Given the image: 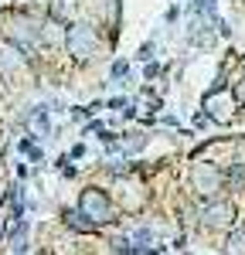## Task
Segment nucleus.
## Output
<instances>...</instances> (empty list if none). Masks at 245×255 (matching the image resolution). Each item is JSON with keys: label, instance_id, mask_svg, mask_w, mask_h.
<instances>
[{"label": "nucleus", "instance_id": "f257e3e1", "mask_svg": "<svg viewBox=\"0 0 245 255\" xmlns=\"http://www.w3.org/2000/svg\"><path fill=\"white\" fill-rule=\"evenodd\" d=\"M3 38L10 41L14 48L31 51V48L38 44V38H41V27L27 17V14H7V17H3Z\"/></svg>", "mask_w": 245, "mask_h": 255}, {"label": "nucleus", "instance_id": "f03ea898", "mask_svg": "<svg viewBox=\"0 0 245 255\" xmlns=\"http://www.w3.org/2000/svg\"><path fill=\"white\" fill-rule=\"evenodd\" d=\"M79 211L92 225H106V221H113V201L106 197V191H99V187H85L79 197Z\"/></svg>", "mask_w": 245, "mask_h": 255}, {"label": "nucleus", "instance_id": "7ed1b4c3", "mask_svg": "<svg viewBox=\"0 0 245 255\" xmlns=\"http://www.w3.org/2000/svg\"><path fill=\"white\" fill-rule=\"evenodd\" d=\"M65 44H68V55L72 58H92L96 55V44H99V38H96V31L89 27V24H68V31H65Z\"/></svg>", "mask_w": 245, "mask_h": 255}, {"label": "nucleus", "instance_id": "20e7f679", "mask_svg": "<svg viewBox=\"0 0 245 255\" xmlns=\"http://www.w3.org/2000/svg\"><path fill=\"white\" fill-rule=\"evenodd\" d=\"M191 184H194V191H198L201 197H215L218 191H222V184H225V174L215 167V163L201 160V163H194V170H191Z\"/></svg>", "mask_w": 245, "mask_h": 255}, {"label": "nucleus", "instance_id": "39448f33", "mask_svg": "<svg viewBox=\"0 0 245 255\" xmlns=\"http://www.w3.org/2000/svg\"><path fill=\"white\" fill-rule=\"evenodd\" d=\"M204 225L208 228H232L235 225V208L232 201H211L204 208Z\"/></svg>", "mask_w": 245, "mask_h": 255}, {"label": "nucleus", "instance_id": "423d86ee", "mask_svg": "<svg viewBox=\"0 0 245 255\" xmlns=\"http://www.w3.org/2000/svg\"><path fill=\"white\" fill-rule=\"evenodd\" d=\"M228 106H232V99L218 96V92H211V96H204V109H208V116L211 119H228Z\"/></svg>", "mask_w": 245, "mask_h": 255}, {"label": "nucleus", "instance_id": "0eeeda50", "mask_svg": "<svg viewBox=\"0 0 245 255\" xmlns=\"http://www.w3.org/2000/svg\"><path fill=\"white\" fill-rule=\"evenodd\" d=\"M65 225H68V228H75V232H92V228H96V225L82 215V211H79V215H75V211H68V215H65Z\"/></svg>", "mask_w": 245, "mask_h": 255}, {"label": "nucleus", "instance_id": "6e6552de", "mask_svg": "<svg viewBox=\"0 0 245 255\" xmlns=\"http://www.w3.org/2000/svg\"><path fill=\"white\" fill-rule=\"evenodd\" d=\"M225 180H228L232 191H242V187H245V163H235V167L225 174Z\"/></svg>", "mask_w": 245, "mask_h": 255}, {"label": "nucleus", "instance_id": "1a4fd4ad", "mask_svg": "<svg viewBox=\"0 0 245 255\" xmlns=\"http://www.w3.org/2000/svg\"><path fill=\"white\" fill-rule=\"evenodd\" d=\"M225 252H228V255H245V232H235V235L228 238Z\"/></svg>", "mask_w": 245, "mask_h": 255}, {"label": "nucleus", "instance_id": "9d476101", "mask_svg": "<svg viewBox=\"0 0 245 255\" xmlns=\"http://www.w3.org/2000/svg\"><path fill=\"white\" fill-rule=\"evenodd\" d=\"M143 143H146V136H143V133H129L120 146L126 150V153H136V150H143Z\"/></svg>", "mask_w": 245, "mask_h": 255}, {"label": "nucleus", "instance_id": "9b49d317", "mask_svg": "<svg viewBox=\"0 0 245 255\" xmlns=\"http://www.w3.org/2000/svg\"><path fill=\"white\" fill-rule=\"evenodd\" d=\"M3 232H7V208L0 204V238H3Z\"/></svg>", "mask_w": 245, "mask_h": 255}, {"label": "nucleus", "instance_id": "f8f14e48", "mask_svg": "<svg viewBox=\"0 0 245 255\" xmlns=\"http://www.w3.org/2000/svg\"><path fill=\"white\" fill-rule=\"evenodd\" d=\"M235 102H245V82L235 85Z\"/></svg>", "mask_w": 245, "mask_h": 255}, {"label": "nucleus", "instance_id": "ddd939ff", "mask_svg": "<svg viewBox=\"0 0 245 255\" xmlns=\"http://www.w3.org/2000/svg\"><path fill=\"white\" fill-rule=\"evenodd\" d=\"M3 197H7V187H3V180H0V204H3Z\"/></svg>", "mask_w": 245, "mask_h": 255}]
</instances>
